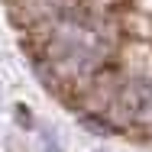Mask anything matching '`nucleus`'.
<instances>
[{"instance_id":"obj_1","label":"nucleus","mask_w":152,"mask_h":152,"mask_svg":"<svg viewBox=\"0 0 152 152\" xmlns=\"http://www.w3.org/2000/svg\"><path fill=\"white\" fill-rule=\"evenodd\" d=\"M78 123H81L84 133H91V136H97V139H110V136H117V129L107 123V117H100V113H78Z\"/></svg>"},{"instance_id":"obj_2","label":"nucleus","mask_w":152,"mask_h":152,"mask_svg":"<svg viewBox=\"0 0 152 152\" xmlns=\"http://www.w3.org/2000/svg\"><path fill=\"white\" fill-rule=\"evenodd\" d=\"M36 139H39V152H68L65 142H61V136H58V129L52 123H39Z\"/></svg>"},{"instance_id":"obj_5","label":"nucleus","mask_w":152,"mask_h":152,"mask_svg":"<svg viewBox=\"0 0 152 152\" xmlns=\"http://www.w3.org/2000/svg\"><path fill=\"white\" fill-rule=\"evenodd\" d=\"M0 100H3V84H0Z\"/></svg>"},{"instance_id":"obj_4","label":"nucleus","mask_w":152,"mask_h":152,"mask_svg":"<svg viewBox=\"0 0 152 152\" xmlns=\"http://www.w3.org/2000/svg\"><path fill=\"white\" fill-rule=\"evenodd\" d=\"M91 152H110V149H104V146H97V149H91Z\"/></svg>"},{"instance_id":"obj_3","label":"nucleus","mask_w":152,"mask_h":152,"mask_svg":"<svg viewBox=\"0 0 152 152\" xmlns=\"http://www.w3.org/2000/svg\"><path fill=\"white\" fill-rule=\"evenodd\" d=\"M13 120H16L20 129H26V133H36V129H39V120H36L32 107H29V104H23V100L13 104Z\"/></svg>"}]
</instances>
